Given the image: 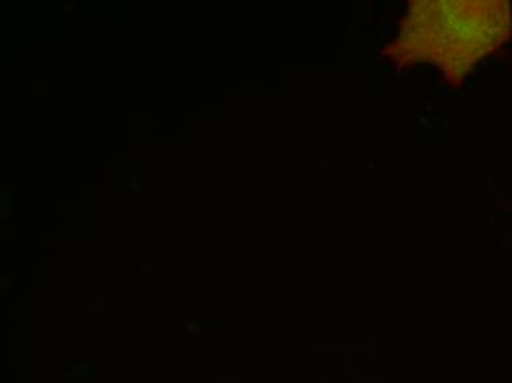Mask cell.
I'll list each match as a JSON object with an SVG mask.
<instances>
[{
    "mask_svg": "<svg viewBox=\"0 0 512 383\" xmlns=\"http://www.w3.org/2000/svg\"><path fill=\"white\" fill-rule=\"evenodd\" d=\"M511 27L510 3L504 0L412 2L384 55L399 68L433 65L460 84L477 62L507 42Z\"/></svg>",
    "mask_w": 512,
    "mask_h": 383,
    "instance_id": "6da1fadb",
    "label": "cell"
}]
</instances>
